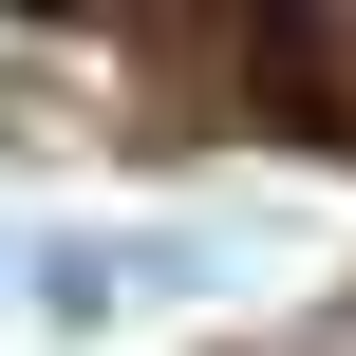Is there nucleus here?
<instances>
[{"instance_id":"nucleus-2","label":"nucleus","mask_w":356,"mask_h":356,"mask_svg":"<svg viewBox=\"0 0 356 356\" xmlns=\"http://www.w3.org/2000/svg\"><path fill=\"white\" fill-rule=\"evenodd\" d=\"M0 282H19V244H0Z\"/></svg>"},{"instance_id":"nucleus-1","label":"nucleus","mask_w":356,"mask_h":356,"mask_svg":"<svg viewBox=\"0 0 356 356\" xmlns=\"http://www.w3.org/2000/svg\"><path fill=\"white\" fill-rule=\"evenodd\" d=\"M244 244L225 225H38L19 244V300L56 319V338H113V319H169V300H207Z\"/></svg>"}]
</instances>
